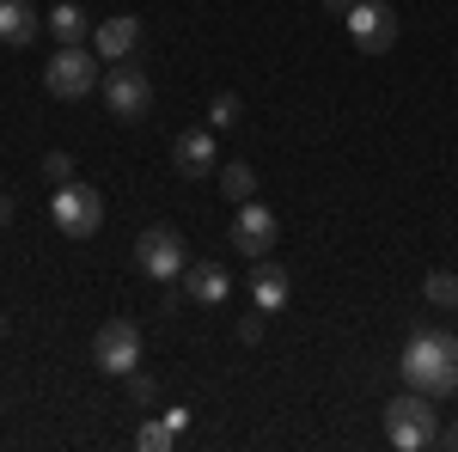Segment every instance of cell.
<instances>
[{
    "label": "cell",
    "instance_id": "20",
    "mask_svg": "<svg viewBox=\"0 0 458 452\" xmlns=\"http://www.w3.org/2000/svg\"><path fill=\"white\" fill-rule=\"evenodd\" d=\"M43 177H49V190L73 183V153H43Z\"/></svg>",
    "mask_w": 458,
    "mask_h": 452
},
{
    "label": "cell",
    "instance_id": "7",
    "mask_svg": "<svg viewBox=\"0 0 458 452\" xmlns=\"http://www.w3.org/2000/svg\"><path fill=\"white\" fill-rule=\"evenodd\" d=\"M105 105L116 123H141L147 110H153V80L141 68H129V62H110L105 73Z\"/></svg>",
    "mask_w": 458,
    "mask_h": 452
},
{
    "label": "cell",
    "instance_id": "12",
    "mask_svg": "<svg viewBox=\"0 0 458 452\" xmlns=\"http://www.w3.org/2000/svg\"><path fill=\"white\" fill-rule=\"evenodd\" d=\"M287 287H293V281H287L282 263H269V257H257V263H250V300H257V312H282V306H287Z\"/></svg>",
    "mask_w": 458,
    "mask_h": 452
},
{
    "label": "cell",
    "instance_id": "19",
    "mask_svg": "<svg viewBox=\"0 0 458 452\" xmlns=\"http://www.w3.org/2000/svg\"><path fill=\"white\" fill-rule=\"evenodd\" d=\"M239 110H245V105H239V92H214V105H208L214 123H208V129H233V123H239Z\"/></svg>",
    "mask_w": 458,
    "mask_h": 452
},
{
    "label": "cell",
    "instance_id": "25",
    "mask_svg": "<svg viewBox=\"0 0 458 452\" xmlns=\"http://www.w3.org/2000/svg\"><path fill=\"white\" fill-rule=\"evenodd\" d=\"M6 220H13V202H6V196H0V226H6Z\"/></svg>",
    "mask_w": 458,
    "mask_h": 452
},
{
    "label": "cell",
    "instance_id": "6",
    "mask_svg": "<svg viewBox=\"0 0 458 452\" xmlns=\"http://www.w3.org/2000/svg\"><path fill=\"white\" fill-rule=\"evenodd\" d=\"M92 361H98L105 373H116V380H129V373L141 367V324H135V318H110V324H98Z\"/></svg>",
    "mask_w": 458,
    "mask_h": 452
},
{
    "label": "cell",
    "instance_id": "3",
    "mask_svg": "<svg viewBox=\"0 0 458 452\" xmlns=\"http://www.w3.org/2000/svg\"><path fill=\"white\" fill-rule=\"evenodd\" d=\"M43 86H49V98H86L92 86H105V68H98V49H80V43H62L55 55H49V68H43Z\"/></svg>",
    "mask_w": 458,
    "mask_h": 452
},
{
    "label": "cell",
    "instance_id": "21",
    "mask_svg": "<svg viewBox=\"0 0 458 452\" xmlns=\"http://www.w3.org/2000/svg\"><path fill=\"white\" fill-rule=\"evenodd\" d=\"M129 397H135V404H153V397H159V385H153L141 367H135V373H129Z\"/></svg>",
    "mask_w": 458,
    "mask_h": 452
},
{
    "label": "cell",
    "instance_id": "23",
    "mask_svg": "<svg viewBox=\"0 0 458 452\" xmlns=\"http://www.w3.org/2000/svg\"><path fill=\"white\" fill-rule=\"evenodd\" d=\"M440 447H446V452H458V422H453V428H440Z\"/></svg>",
    "mask_w": 458,
    "mask_h": 452
},
{
    "label": "cell",
    "instance_id": "2",
    "mask_svg": "<svg viewBox=\"0 0 458 452\" xmlns=\"http://www.w3.org/2000/svg\"><path fill=\"white\" fill-rule=\"evenodd\" d=\"M386 440L397 452H422V447H440V410L428 391H403L386 404Z\"/></svg>",
    "mask_w": 458,
    "mask_h": 452
},
{
    "label": "cell",
    "instance_id": "26",
    "mask_svg": "<svg viewBox=\"0 0 458 452\" xmlns=\"http://www.w3.org/2000/svg\"><path fill=\"white\" fill-rule=\"evenodd\" d=\"M0 343H6V318H0Z\"/></svg>",
    "mask_w": 458,
    "mask_h": 452
},
{
    "label": "cell",
    "instance_id": "1",
    "mask_svg": "<svg viewBox=\"0 0 458 452\" xmlns=\"http://www.w3.org/2000/svg\"><path fill=\"white\" fill-rule=\"evenodd\" d=\"M403 385L428 391V397L458 391V337L453 330H416L403 343Z\"/></svg>",
    "mask_w": 458,
    "mask_h": 452
},
{
    "label": "cell",
    "instance_id": "9",
    "mask_svg": "<svg viewBox=\"0 0 458 452\" xmlns=\"http://www.w3.org/2000/svg\"><path fill=\"white\" fill-rule=\"evenodd\" d=\"M276 214L263 209V202H239V214H233V233H226V244L245 257V263H257V257H269L276 251Z\"/></svg>",
    "mask_w": 458,
    "mask_h": 452
},
{
    "label": "cell",
    "instance_id": "15",
    "mask_svg": "<svg viewBox=\"0 0 458 452\" xmlns=\"http://www.w3.org/2000/svg\"><path fill=\"white\" fill-rule=\"evenodd\" d=\"M43 31L55 37V43H80V37H86V13H80L73 0H62V6L43 19Z\"/></svg>",
    "mask_w": 458,
    "mask_h": 452
},
{
    "label": "cell",
    "instance_id": "14",
    "mask_svg": "<svg viewBox=\"0 0 458 452\" xmlns=\"http://www.w3.org/2000/svg\"><path fill=\"white\" fill-rule=\"evenodd\" d=\"M37 31H43V13H37L31 0H0V43L25 49Z\"/></svg>",
    "mask_w": 458,
    "mask_h": 452
},
{
    "label": "cell",
    "instance_id": "11",
    "mask_svg": "<svg viewBox=\"0 0 458 452\" xmlns=\"http://www.w3.org/2000/svg\"><path fill=\"white\" fill-rule=\"evenodd\" d=\"M172 166L183 177H208L214 166H220V153H214V129H183L172 147Z\"/></svg>",
    "mask_w": 458,
    "mask_h": 452
},
{
    "label": "cell",
    "instance_id": "10",
    "mask_svg": "<svg viewBox=\"0 0 458 452\" xmlns=\"http://www.w3.org/2000/svg\"><path fill=\"white\" fill-rule=\"evenodd\" d=\"M92 49H98V62H129V55L141 49V19H135V13L98 19V31H92Z\"/></svg>",
    "mask_w": 458,
    "mask_h": 452
},
{
    "label": "cell",
    "instance_id": "17",
    "mask_svg": "<svg viewBox=\"0 0 458 452\" xmlns=\"http://www.w3.org/2000/svg\"><path fill=\"white\" fill-rule=\"evenodd\" d=\"M422 294H428V306H440V312H458V276H453V269H434V276L422 281Z\"/></svg>",
    "mask_w": 458,
    "mask_h": 452
},
{
    "label": "cell",
    "instance_id": "24",
    "mask_svg": "<svg viewBox=\"0 0 458 452\" xmlns=\"http://www.w3.org/2000/svg\"><path fill=\"white\" fill-rule=\"evenodd\" d=\"M349 6L354 0H324V13H343V19H349Z\"/></svg>",
    "mask_w": 458,
    "mask_h": 452
},
{
    "label": "cell",
    "instance_id": "13",
    "mask_svg": "<svg viewBox=\"0 0 458 452\" xmlns=\"http://www.w3.org/2000/svg\"><path fill=\"white\" fill-rule=\"evenodd\" d=\"M183 294H190L196 306H226L233 276H226L220 263H190V269H183Z\"/></svg>",
    "mask_w": 458,
    "mask_h": 452
},
{
    "label": "cell",
    "instance_id": "22",
    "mask_svg": "<svg viewBox=\"0 0 458 452\" xmlns=\"http://www.w3.org/2000/svg\"><path fill=\"white\" fill-rule=\"evenodd\" d=\"M263 318H269V312H250L245 324H239V343H257V337H263Z\"/></svg>",
    "mask_w": 458,
    "mask_h": 452
},
{
    "label": "cell",
    "instance_id": "16",
    "mask_svg": "<svg viewBox=\"0 0 458 452\" xmlns=\"http://www.w3.org/2000/svg\"><path fill=\"white\" fill-rule=\"evenodd\" d=\"M250 190H257V172H250L245 159H226L220 166V196L226 202H250Z\"/></svg>",
    "mask_w": 458,
    "mask_h": 452
},
{
    "label": "cell",
    "instance_id": "5",
    "mask_svg": "<svg viewBox=\"0 0 458 452\" xmlns=\"http://www.w3.org/2000/svg\"><path fill=\"white\" fill-rule=\"evenodd\" d=\"M349 37H354V49L386 55V49H397V37H403V19H397L391 0H354L349 6Z\"/></svg>",
    "mask_w": 458,
    "mask_h": 452
},
{
    "label": "cell",
    "instance_id": "8",
    "mask_svg": "<svg viewBox=\"0 0 458 452\" xmlns=\"http://www.w3.org/2000/svg\"><path fill=\"white\" fill-rule=\"evenodd\" d=\"M135 263H141V276H153V281H183L190 257H183L177 226H147L141 239H135Z\"/></svg>",
    "mask_w": 458,
    "mask_h": 452
},
{
    "label": "cell",
    "instance_id": "18",
    "mask_svg": "<svg viewBox=\"0 0 458 452\" xmlns=\"http://www.w3.org/2000/svg\"><path fill=\"white\" fill-rule=\"evenodd\" d=\"M135 447H141V452H172L177 447V428H172V422H147L141 434H135Z\"/></svg>",
    "mask_w": 458,
    "mask_h": 452
},
{
    "label": "cell",
    "instance_id": "4",
    "mask_svg": "<svg viewBox=\"0 0 458 452\" xmlns=\"http://www.w3.org/2000/svg\"><path fill=\"white\" fill-rule=\"evenodd\" d=\"M49 220H55L68 239H92V233L105 226V196H98L92 183H80V177H73V183H62V190H55Z\"/></svg>",
    "mask_w": 458,
    "mask_h": 452
}]
</instances>
